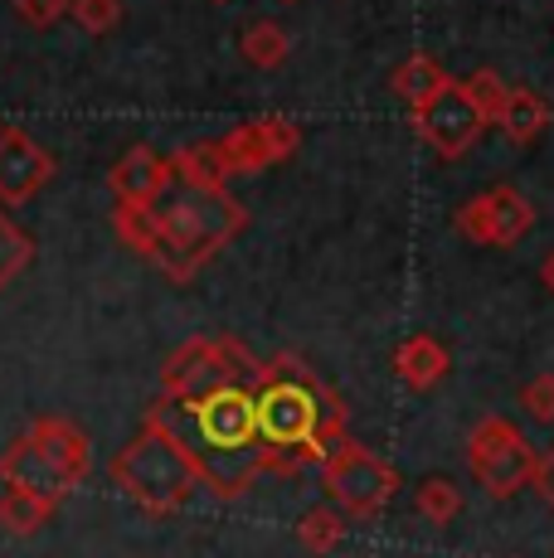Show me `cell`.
<instances>
[{
  "label": "cell",
  "mask_w": 554,
  "mask_h": 558,
  "mask_svg": "<svg viewBox=\"0 0 554 558\" xmlns=\"http://www.w3.org/2000/svg\"><path fill=\"white\" fill-rule=\"evenodd\" d=\"M112 229L136 257L161 267L170 282H190L209 257H219L249 229V209L229 190L185 185L170 180V190L156 204H117Z\"/></svg>",
  "instance_id": "cell-1"
},
{
  "label": "cell",
  "mask_w": 554,
  "mask_h": 558,
  "mask_svg": "<svg viewBox=\"0 0 554 558\" xmlns=\"http://www.w3.org/2000/svg\"><path fill=\"white\" fill-rule=\"evenodd\" d=\"M146 423L166 427L185 447V457L200 471V486H209L219 500H239L263 476L258 413H253V389L243 384H224L195 399L161 393L146 408Z\"/></svg>",
  "instance_id": "cell-2"
},
{
  "label": "cell",
  "mask_w": 554,
  "mask_h": 558,
  "mask_svg": "<svg viewBox=\"0 0 554 558\" xmlns=\"http://www.w3.org/2000/svg\"><path fill=\"white\" fill-rule=\"evenodd\" d=\"M263 471H297L302 461H322L346 437V403L312 364L297 355H273L253 379Z\"/></svg>",
  "instance_id": "cell-3"
},
{
  "label": "cell",
  "mask_w": 554,
  "mask_h": 558,
  "mask_svg": "<svg viewBox=\"0 0 554 558\" xmlns=\"http://www.w3.org/2000/svg\"><path fill=\"white\" fill-rule=\"evenodd\" d=\"M108 476L117 481V490H122L136 510L156 514V520L185 510L190 496H195V486H200L195 461H190L185 447L156 423H142V433L108 461Z\"/></svg>",
  "instance_id": "cell-4"
},
{
  "label": "cell",
  "mask_w": 554,
  "mask_h": 558,
  "mask_svg": "<svg viewBox=\"0 0 554 558\" xmlns=\"http://www.w3.org/2000/svg\"><path fill=\"white\" fill-rule=\"evenodd\" d=\"M258 364L263 360H253L249 345L233 336H190L161 364V393H170V399H195V393L224 389V384L253 389Z\"/></svg>",
  "instance_id": "cell-5"
},
{
  "label": "cell",
  "mask_w": 554,
  "mask_h": 558,
  "mask_svg": "<svg viewBox=\"0 0 554 558\" xmlns=\"http://www.w3.org/2000/svg\"><path fill=\"white\" fill-rule=\"evenodd\" d=\"M322 481H326L332 506L346 514V520H375V514L399 496V471L380 452L350 442V437H340L332 452L322 457Z\"/></svg>",
  "instance_id": "cell-6"
},
{
  "label": "cell",
  "mask_w": 554,
  "mask_h": 558,
  "mask_svg": "<svg viewBox=\"0 0 554 558\" xmlns=\"http://www.w3.org/2000/svg\"><path fill=\"white\" fill-rule=\"evenodd\" d=\"M535 461L540 452L530 447V437L516 423H506L501 413L477 417L472 437H467V466H472L477 486L492 500H510L535 481Z\"/></svg>",
  "instance_id": "cell-7"
},
{
  "label": "cell",
  "mask_w": 554,
  "mask_h": 558,
  "mask_svg": "<svg viewBox=\"0 0 554 558\" xmlns=\"http://www.w3.org/2000/svg\"><path fill=\"white\" fill-rule=\"evenodd\" d=\"M453 223L477 248H516V243L535 229V204L510 185H492L467 199L462 209L453 214Z\"/></svg>",
  "instance_id": "cell-8"
},
{
  "label": "cell",
  "mask_w": 554,
  "mask_h": 558,
  "mask_svg": "<svg viewBox=\"0 0 554 558\" xmlns=\"http://www.w3.org/2000/svg\"><path fill=\"white\" fill-rule=\"evenodd\" d=\"M413 132L423 136V146H429L438 160H462L477 142H482L486 117L467 102V93L457 88V83H447L438 98L413 107Z\"/></svg>",
  "instance_id": "cell-9"
},
{
  "label": "cell",
  "mask_w": 554,
  "mask_h": 558,
  "mask_svg": "<svg viewBox=\"0 0 554 558\" xmlns=\"http://www.w3.org/2000/svg\"><path fill=\"white\" fill-rule=\"evenodd\" d=\"M219 160L229 175H258L268 166H282V160L297 156L302 146V126L287 122V117H258V122H243L233 132L219 136Z\"/></svg>",
  "instance_id": "cell-10"
},
{
  "label": "cell",
  "mask_w": 554,
  "mask_h": 558,
  "mask_svg": "<svg viewBox=\"0 0 554 558\" xmlns=\"http://www.w3.org/2000/svg\"><path fill=\"white\" fill-rule=\"evenodd\" d=\"M59 160L49 146H39L29 132L20 126H0V204L15 209V204H29L39 190L55 180Z\"/></svg>",
  "instance_id": "cell-11"
},
{
  "label": "cell",
  "mask_w": 554,
  "mask_h": 558,
  "mask_svg": "<svg viewBox=\"0 0 554 558\" xmlns=\"http://www.w3.org/2000/svg\"><path fill=\"white\" fill-rule=\"evenodd\" d=\"M0 481H5V486H20V490H35V496H45L49 506H63V500L79 490V486H73V481L55 466V461L39 452L29 433L20 437V442L5 447V457H0Z\"/></svg>",
  "instance_id": "cell-12"
},
{
  "label": "cell",
  "mask_w": 554,
  "mask_h": 558,
  "mask_svg": "<svg viewBox=\"0 0 554 558\" xmlns=\"http://www.w3.org/2000/svg\"><path fill=\"white\" fill-rule=\"evenodd\" d=\"M176 170H170V156H156L152 146H132L122 160L112 166L108 185L117 204H156L170 190Z\"/></svg>",
  "instance_id": "cell-13"
},
{
  "label": "cell",
  "mask_w": 554,
  "mask_h": 558,
  "mask_svg": "<svg viewBox=\"0 0 554 558\" xmlns=\"http://www.w3.org/2000/svg\"><path fill=\"white\" fill-rule=\"evenodd\" d=\"M29 437H35V447L45 452L63 476L73 481V486H83L93 471V442L88 433H83L79 423H69V417H35V427H29Z\"/></svg>",
  "instance_id": "cell-14"
},
{
  "label": "cell",
  "mask_w": 554,
  "mask_h": 558,
  "mask_svg": "<svg viewBox=\"0 0 554 558\" xmlns=\"http://www.w3.org/2000/svg\"><path fill=\"white\" fill-rule=\"evenodd\" d=\"M394 374H399L404 389L433 393L447 379V374H453V355H447V345H443L438 336L419 330V336L399 340V350H394Z\"/></svg>",
  "instance_id": "cell-15"
},
{
  "label": "cell",
  "mask_w": 554,
  "mask_h": 558,
  "mask_svg": "<svg viewBox=\"0 0 554 558\" xmlns=\"http://www.w3.org/2000/svg\"><path fill=\"white\" fill-rule=\"evenodd\" d=\"M496 126L510 136L516 146H535L550 126V102L540 98L535 88H510L506 93V107H501Z\"/></svg>",
  "instance_id": "cell-16"
},
{
  "label": "cell",
  "mask_w": 554,
  "mask_h": 558,
  "mask_svg": "<svg viewBox=\"0 0 554 558\" xmlns=\"http://www.w3.org/2000/svg\"><path fill=\"white\" fill-rule=\"evenodd\" d=\"M447 73H443V63L433 59V53H409V59L399 63V69L389 73V88H394V98L399 102H409V107H423L429 98H438V93L447 88Z\"/></svg>",
  "instance_id": "cell-17"
},
{
  "label": "cell",
  "mask_w": 554,
  "mask_h": 558,
  "mask_svg": "<svg viewBox=\"0 0 554 558\" xmlns=\"http://www.w3.org/2000/svg\"><path fill=\"white\" fill-rule=\"evenodd\" d=\"M239 53L263 73L282 69L287 53H292V35H287L277 20H253V25H243V35H239Z\"/></svg>",
  "instance_id": "cell-18"
},
{
  "label": "cell",
  "mask_w": 554,
  "mask_h": 558,
  "mask_svg": "<svg viewBox=\"0 0 554 558\" xmlns=\"http://www.w3.org/2000/svg\"><path fill=\"white\" fill-rule=\"evenodd\" d=\"M59 506H49L45 496H35V490H20V486H5V496H0V524H5L10 534H20V539H29V534H39L49 520H55Z\"/></svg>",
  "instance_id": "cell-19"
},
{
  "label": "cell",
  "mask_w": 554,
  "mask_h": 558,
  "mask_svg": "<svg viewBox=\"0 0 554 558\" xmlns=\"http://www.w3.org/2000/svg\"><path fill=\"white\" fill-rule=\"evenodd\" d=\"M170 170H176V180H185V185H209V190L229 185V170H224L215 142H195V146H185V151H176L170 156Z\"/></svg>",
  "instance_id": "cell-20"
},
{
  "label": "cell",
  "mask_w": 554,
  "mask_h": 558,
  "mask_svg": "<svg viewBox=\"0 0 554 558\" xmlns=\"http://www.w3.org/2000/svg\"><path fill=\"white\" fill-rule=\"evenodd\" d=\"M340 539H346V514L336 506H312L297 520V544H302L306 554H332V549H340Z\"/></svg>",
  "instance_id": "cell-21"
},
{
  "label": "cell",
  "mask_w": 554,
  "mask_h": 558,
  "mask_svg": "<svg viewBox=\"0 0 554 558\" xmlns=\"http://www.w3.org/2000/svg\"><path fill=\"white\" fill-rule=\"evenodd\" d=\"M29 263H35V239L0 209V292H5Z\"/></svg>",
  "instance_id": "cell-22"
},
{
  "label": "cell",
  "mask_w": 554,
  "mask_h": 558,
  "mask_svg": "<svg viewBox=\"0 0 554 558\" xmlns=\"http://www.w3.org/2000/svg\"><path fill=\"white\" fill-rule=\"evenodd\" d=\"M457 88L467 93V102L477 107V112L486 117V126H496V117H501V107H506V93H510V83L501 78L496 69H477V73H467Z\"/></svg>",
  "instance_id": "cell-23"
},
{
  "label": "cell",
  "mask_w": 554,
  "mask_h": 558,
  "mask_svg": "<svg viewBox=\"0 0 554 558\" xmlns=\"http://www.w3.org/2000/svg\"><path fill=\"white\" fill-rule=\"evenodd\" d=\"M413 506H419L423 520L443 530V524H453L457 514H462V490H457L447 476H429V481L419 486V500H413Z\"/></svg>",
  "instance_id": "cell-24"
},
{
  "label": "cell",
  "mask_w": 554,
  "mask_h": 558,
  "mask_svg": "<svg viewBox=\"0 0 554 558\" xmlns=\"http://www.w3.org/2000/svg\"><path fill=\"white\" fill-rule=\"evenodd\" d=\"M69 10H73L83 35H93V39L112 35V29L122 25V0H73Z\"/></svg>",
  "instance_id": "cell-25"
},
{
  "label": "cell",
  "mask_w": 554,
  "mask_h": 558,
  "mask_svg": "<svg viewBox=\"0 0 554 558\" xmlns=\"http://www.w3.org/2000/svg\"><path fill=\"white\" fill-rule=\"evenodd\" d=\"M520 408H526L535 423H554V374H535V379L520 389Z\"/></svg>",
  "instance_id": "cell-26"
},
{
  "label": "cell",
  "mask_w": 554,
  "mask_h": 558,
  "mask_svg": "<svg viewBox=\"0 0 554 558\" xmlns=\"http://www.w3.org/2000/svg\"><path fill=\"white\" fill-rule=\"evenodd\" d=\"M69 5L73 0H15V15L25 20V25H35V29H49V25H59V20L69 15Z\"/></svg>",
  "instance_id": "cell-27"
},
{
  "label": "cell",
  "mask_w": 554,
  "mask_h": 558,
  "mask_svg": "<svg viewBox=\"0 0 554 558\" xmlns=\"http://www.w3.org/2000/svg\"><path fill=\"white\" fill-rule=\"evenodd\" d=\"M530 486H535L540 496H545V506L554 510V447H550V452H540V461H535V481H530Z\"/></svg>",
  "instance_id": "cell-28"
},
{
  "label": "cell",
  "mask_w": 554,
  "mask_h": 558,
  "mask_svg": "<svg viewBox=\"0 0 554 558\" xmlns=\"http://www.w3.org/2000/svg\"><path fill=\"white\" fill-rule=\"evenodd\" d=\"M540 287H545V292L554 296V253L545 257V263H540Z\"/></svg>",
  "instance_id": "cell-29"
},
{
  "label": "cell",
  "mask_w": 554,
  "mask_h": 558,
  "mask_svg": "<svg viewBox=\"0 0 554 558\" xmlns=\"http://www.w3.org/2000/svg\"><path fill=\"white\" fill-rule=\"evenodd\" d=\"M209 5H229V0H209Z\"/></svg>",
  "instance_id": "cell-30"
},
{
  "label": "cell",
  "mask_w": 554,
  "mask_h": 558,
  "mask_svg": "<svg viewBox=\"0 0 554 558\" xmlns=\"http://www.w3.org/2000/svg\"><path fill=\"white\" fill-rule=\"evenodd\" d=\"M282 5H287V0H282Z\"/></svg>",
  "instance_id": "cell-31"
}]
</instances>
